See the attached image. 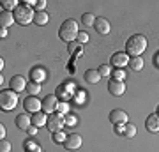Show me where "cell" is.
<instances>
[{"instance_id": "obj_27", "label": "cell", "mask_w": 159, "mask_h": 152, "mask_svg": "<svg viewBox=\"0 0 159 152\" xmlns=\"http://www.w3.org/2000/svg\"><path fill=\"white\" fill-rule=\"evenodd\" d=\"M18 6H20V4H18V0H6V2H2V7L7 9V11H14Z\"/></svg>"}, {"instance_id": "obj_22", "label": "cell", "mask_w": 159, "mask_h": 152, "mask_svg": "<svg viewBox=\"0 0 159 152\" xmlns=\"http://www.w3.org/2000/svg\"><path fill=\"white\" fill-rule=\"evenodd\" d=\"M129 66L133 71H142L143 69V58L142 57H131L129 58Z\"/></svg>"}, {"instance_id": "obj_38", "label": "cell", "mask_w": 159, "mask_h": 152, "mask_svg": "<svg viewBox=\"0 0 159 152\" xmlns=\"http://www.w3.org/2000/svg\"><path fill=\"white\" fill-rule=\"evenodd\" d=\"M37 129H39V127H35V126H30L29 129H27V133H29L30 136H34L35 133H37Z\"/></svg>"}, {"instance_id": "obj_20", "label": "cell", "mask_w": 159, "mask_h": 152, "mask_svg": "<svg viewBox=\"0 0 159 152\" xmlns=\"http://www.w3.org/2000/svg\"><path fill=\"white\" fill-rule=\"evenodd\" d=\"M12 23H14V14L11 11H4L0 14V25H2V28L11 27Z\"/></svg>"}, {"instance_id": "obj_26", "label": "cell", "mask_w": 159, "mask_h": 152, "mask_svg": "<svg viewBox=\"0 0 159 152\" xmlns=\"http://www.w3.org/2000/svg\"><path fill=\"white\" fill-rule=\"evenodd\" d=\"M96 20H97V18H94V14H90V12H85V14L81 16V25H85V27H94Z\"/></svg>"}, {"instance_id": "obj_24", "label": "cell", "mask_w": 159, "mask_h": 152, "mask_svg": "<svg viewBox=\"0 0 159 152\" xmlns=\"http://www.w3.org/2000/svg\"><path fill=\"white\" fill-rule=\"evenodd\" d=\"M23 149H25V152H43L41 147L37 145L34 140H27L25 143H23Z\"/></svg>"}, {"instance_id": "obj_28", "label": "cell", "mask_w": 159, "mask_h": 152, "mask_svg": "<svg viewBox=\"0 0 159 152\" xmlns=\"http://www.w3.org/2000/svg\"><path fill=\"white\" fill-rule=\"evenodd\" d=\"M99 74H101L102 78H106V76H110L111 74V66H108V64H102V66H99Z\"/></svg>"}, {"instance_id": "obj_35", "label": "cell", "mask_w": 159, "mask_h": 152, "mask_svg": "<svg viewBox=\"0 0 159 152\" xmlns=\"http://www.w3.org/2000/svg\"><path fill=\"white\" fill-rule=\"evenodd\" d=\"M34 7H35V11H44L46 9V0H37L34 4Z\"/></svg>"}, {"instance_id": "obj_2", "label": "cell", "mask_w": 159, "mask_h": 152, "mask_svg": "<svg viewBox=\"0 0 159 152\" xmlns=\"http://www.w3.org/2000/svg\"><path fill=\"white\" fill-rule=\"evenodd\" d=\"M80 34V28H78V23L74 21V20H66V21L60 25L58 28V35H60V39L66 41V43H74V39L78 37Z\"/></svg>"}, {"instance_id": "obj_25", "label": "cell", "mask_w": 159, "mask_h": 152, "mask_svg": "<svg viewBox=\"0 0 159 152\" xmlns=\"http://www.w3.org/2000/svg\"><path fill=\"white\" fill-rule=\"evenodd\" d=\"M27 92H29V96H37L41 92V83L29 81V83H27Z\"/></svg>"}, {"instance_id": "obj_40", "label": "cell", "mask_w": 159, "mask_h": 152, "mask_svg": "<svg viewBox=\"0 0 159 152\" xmlns=\"http://www.w3.org/2000/svg\"><path fill=\"white\" fill-rule=\"evenodd\" d=\"M0 138H2V140L6 138V127H4V124L0 126Z\"/></svg>"}, {"instance_id": "obj_33", "label": "cell", "mask_w": 159, "mask_h": 152, "mask_svg": "<svg viewBox=\"0 0 159 152\" xmlns=\"http://www.w3.org/2000/svg\"><path fill=\"white\" fill-rule=\"evenodd\" d=\"M66 126H76L78 124V118L74 117V115H71V113H69V115H66Z\"/></svg>"}, {"instance_id": "obj_15", "label": "cell", "mask_w": 159, "mask_h": 152, "mask_svg": "<svg viewBox=\"0 0 159 152\" xmlns=\"http://www.w3.org/2000/svg\"><path fill=\"white\" fill-rule=\"evenodd\" d=\"M46 80V71L41 66L30 69V81H35V83H43Z\"/></svg>"}, {"instance_id": "obj_13", "label": "cell", "mask_w": 159, "mask_h": 152, "mask_svg": "<svg viewBox=\"0 0 159 152\" xmlns=\"http://www.w3.org/2000/svg\"><path fill=\"white\" fill-rule=\"evenodd\" d=\"M94 28L97 30V34L99 35H106L110 34V30H111V25L106 18H97L96 23H94Z\"/></svg>"}, {"instance_id": "obj_5", "label": "cell", "mask_w": 159, "mask_h": 152, "mask_svg": "<svg viewBox=\"0 0 159 152\" xmlns=\"http://www.w3.org/2000/svg\"><path fill=\"white\" fill-rule=\"evenodd\" d=\"M64 126H66L64 115H60V113H51V115H48V122H46V129L48 131L58 133V131H62Z\"/></svg>"}, {"instance_id": "obj_32", "label": "cell", "mask_w": 159, "mask_h": 152, "mask_svg": "<svg viewBox=\"0 0 159 152\" xmlns=\"http://www.w3.org/2000/svg\"><path fill=\"white\" fill-rule=\"evenodd\" d=\"M89 39H90V37H89V34H87V32H80L78 37H76V41H78L80 44H85V43H89Z\"/></svg>"}, {"instance_id": "obj_17", "label": "cell", "mask_w": 159, "mask_h": 152, "mask_svg": "<svg viewBox=\"0 0 159 152\" xmlns=\"http://www.w3.org/2000/svg\"><path fill=\"white\" fill-rule=\"evenodd\" d=\"M16 126H18V129H23V131H27L32 126V118L29 117V113H20L16 117Z\"/></svg>"}, {"instance_id": "obj_37", "label": "cell", "mask_w": 159, "mask_h": 152, "mask_svg": "<svg viewBox=\"0 0 159 152\" xmlns=\"http://www.w3.org/2000/svg\"><path fill=\"white\" fill-rule=\"evenodd\" d=\"M113 129H115V133L117 135H124V124H117V126H113Z\"/></svg>"}, {"instance_id": "obj_12", "label": "cell", "mask_w": 159, "mask_h": 152, "mask_svg": "<svg viewBox=\"0 0 159 152\" xmlns=\"http://www.w3.org/2000/svg\"><path fill=\"white\" fill-rule=\"evenodd\" d=\"M64 147H66L67 150H76V149H80V147H81V136L76 135V133L69 135L67 138H66V141H64Z\"/></svg>"}, {"instance_id": "obj_14", "label": "cell", "mask_w": 159, "mask_h": 152, "mask_svg": "<svg viewBox=\"0 0 159 152\" xmlns=\"http://www.w3.org/2000/svg\"><path fill=\"white\" fill-rule=\"evenodd\" d=\"M145 127L150 133H159V113H152L145 118Z\"/></svg>"}, {"instance_id": "obj_9", "label": "cell", "mask_w": 159, "mask_h": 152, "mask_svg": "<svg viewBox=\"0 0 159 152\" xmlns=\"http://www.w3.org/2000/svg\"><path fill=\"white\" fill-rule=\"evenodd\" d=\"M124 92H125V83L124 81H119V80L108 81V94L110 96L120 97V96H124Z\"/></svg>"}, {"instance_id": "obj_30", "label": "cell", "mask_w": 159, "mask_h": 152, "mask_svg": "<svg viewBox=\"0 0 159 152\" xmlns=\"http://www.w3.org/2000/svg\"><path fill=\"white\" fill-rule=\"evenodd\" d=\"M57 113H60V115H69V104L66 101H62L60 104H58V108H57Z\"/></svg>"}, {"instance_id": "obj_39", "label": "cell", "mask_w": 159, "mask_h": 152, "mask_svg": "<svg viewBox=\"0 0 159 152\" xmlns=\"http://www.w3.org/2000/svg\"><path fill=\"white\" fill-rule=\"evenodd\" d=\"M154 66H156V67L159 69V51L156 53V55H154Z\"/></svg>"}, {"instance_id": "obj_34", "label": "cell", "mask_w": 159, "mask_h": 152, "mask_svg": "<svg viewBox=\"0 0 159 152\" xmlns=\"http://www.w3.org/2000/svg\"><path fill=\"white\" fill-rule=\"evenodd\" d=\"M0 152H11V143L7 140H0Z\"/></svg>"}, {"instance_id": "obj_7", "label": "cell", "mask_w": 159, "mask_h": 152, "mask_svg": "<svg viewBox=\"0 0 159 152\" xmlns=\"http://www.w3.org/2000/svg\"><path fill=\"white\" fill-rule=\"evenodd\" d=\"M58 97L53 94V96H46L43 99V112L46 115H51V113H57V108H58Z\"/></svg>"}, {"instance_id": "obj_3", "label": "cell", "mask_w": 159, "mask_h": 152, "mask_svg": "<svg viewBox=\"0 0 159 152\" xmlns=\"http://www.w3.org/2000/svg\"><path fill=\"white\" fill-rule=\"evenodd\" d=\"M14 14V21H18V25H29V23L34 21L35 12H32L29 4H20V6L12 11Z\"/></svg>"}, {"instance_id": "obj_42", "label": "cell", "mask_w": 159, "mask_h": 152, "mask_svg": "<svg viewBox=\"0 0 159 152\" xmlns=\"http://www.w3.org/2000/svg\"><path fill=\"white\" fill-rule=\"evenodd\" d=\"M156 113H159V108H157V112H156Z\"/></svg>"}, {"instance_id": "obj_21", "label": "cell", "mask_w": 159, "mask_h": 152, "mask_svg": "<svg viewBox=\"0 0 159 152\" xmlns=\"http://www.w3.org/2000/svg\"><path fill=\"white\" fill-rule=\"evenodd\" d=\"M50 21V16L46 11H35V16H34V23L39 25V27H44L46 23Z\"/></svg>"}, {"instance_id": "obj_6", "label": "cell", "mask_w": 159, "mask_h": 152, "mask_svg": "<svg viewBox=\"0 0 159 152\" xmlns=\"http://www.w3.org/2000/svg\"><path fill=\"white\" fill-rule=\"evenodd\" d=\"M23 108H25L27 113H37L43 110V101L37 99L35 96H29V97H25V101H23Z\"/></svg>"}, {"instance_id": "obj_23", "label": "cell", "mask_w": 159, "mask_h": 152, "mask_svg": "<svg viewBox=\"0 0 159 152\" xmlns=\"http://www.w3.org/2000/svg\"><path fill=\"white\" fill-rule=\"evenodd\" d=\"M136 136V126L134 124H124V135H122V138H134Z\"/></svg>"}, {"instance_id": "obj_10", "label": "cell", "mask_w": 159, "mask_h": 152, "mask_svg": "<svg viewBox=\"0 0 159 152\" xmlns=\"http://www.w3.org/2000/svg\"><path fill=\"white\" fill-rule=\"evenodd\" d=\"M129 58L131 57L127 55V53H113L111 55V58H110V64L113 66V67L120 69V67H125V66H129Z\"/></svg>"}, {"instance_id": "obj_29", "label": "cell", "mask_w": 159, "mask_h": 152, "mask_svg": "<svg viewBox=\"0 0 159 152\" xmlns=\"http://www.w3.org/2000/svg\"><path fill=\"white\" fill-rule=\"evenodd\" d=\"M51 140L55 141V143H64V141H66V138H67V136L64 135L62 131H58V133H51Z\"/></svg>"}, {"instance_id": "obj_31", "label": "cell", "mask_w": 159, "mask_h": 152, "mask_svg": "<svg viewBox=\"0 0 159 152\" xmlns=\"http://www.w3.org/2000/svg\"><path fill=\"white\" fill-rule=\"evenodd\" d=\"M124 78H125V71H124V69H115V71H113V80L124 81Z\"/></svg>"}, {"instance_id": "obj_36", "label": "cell", "mask_w": 159, "mask_h": 152, "mask_svg": "<svg viewBox=\"0 0 159 152\" xmlns=\"http://www.w3.org/2000/svg\"><path fill=\"white\" fill-rule=\"evenodd\" d=\"M67 50H69V53H73V51H76V50H80V43H69L67 44Z\"/></svg>"}, {"instance_id": "obj_8", "label": "cell", "mask_w": 159, "mask_h": 152, "mask_svg": "<svg viewBox=\"0 0 159 152\" xmlns=\"http://www.w3.org/2000/svg\"><path fill=\"white\" fill-rule=\"evenodd\" d=\"M110 122L113 126L117 124H127V120H129V117H127V113L124 112V110H120V108H117V110H111L108 115Z\"/></svg>"}, {"instance_id": "obj_18", "label": "cell", "mask_w": 159, "mask_h": 152, "mask_svg": "<svg viewBox=\"0 0 159 152\" xmlns=\"http://www.w3.org/2000/svg\"><path fill=\"white\" fill-rule=\"evenodd\" d=\"M46 122H48V115H46L43 110L37 113H32V124L35 126V127H43V126H46Z\"/></svg>"}, {"instance_id": "obj_1", "label": "cell", "mask_w": 159, "mask_h": 152, "mask_svg": "<svg viewBox=\"0 0 159 152\" xmlns=\"http://www.w3.org/2000/svg\"><path fill=\"white\" fill-rule=\"evenodd\" d=\"M147 37L142 34H136V35H131L127 43H125V53L129 57H140L143 51L147 50Z\"/></svg>"}, {"instance_id": "obj_16", "label": "cell", "mask_w": 159, "mask_h": 152, "mask_svg": "<svg viewBox=\"0 0 159 152\" xmlns=\"http://www.w3.org/2000/svg\"><path fill=\"white\" fill-rule=\"evenodd\" d=\"M55 96L60 99L62 97V101H67L73 97V90H71V85H58L57 90H55Z\"/></svg>"}, {"instance_id": "obj_4", "label": "cell", "mask_w": 159, "mask_h": 152, "mask_svg": "<svg viewBox=\"0 0 159 152\" xmlns=\"http://www.w3.org/2000/svg\"><path fill=\"white\" fill-rule=\"evenodd\" d=\"M0 106L4 112H11L18 106V92L14 90H2L0 92Z\"/></svg>"}, {"instance_id": "obj_11", "label": "cell", "mask_w": 159, "mask_h": 152, "mask_svg": "<svg viewBox=\"0 0 159 152\" xmlns=\"http://www.w3.org/2000/svg\"><path fill=\"white\" fill-rule=\"evenodd\" d=\"M27 83H29V81L23 78V76H20V74H18V76H12L11 81H9L11 90H14V92H18V94H20L21 90H27Z\"/></svg>"}, {"instance_id": "obj_19", "label": "cell", "mask_w": 159, "mask_h": 152, "mask_svg": "<svg viewBox=\"0 0 159 152\" xmlns=\"http://www.w3.org/2000/svg\"><path fill=\"white\" fill-rule=\"evenodd\" d=\"M83 76H85V81H89V83H92V85L101 81V74H99L97 69H87Z\"/></svg>"}, {"instance_id": "obj_41", "label": "cell", "mask_w": 159, "mask_h": 152, "mask_svg": "<svg viewBox=\"0 0 159 152\" xmlns=\"http://www.w3.org/2000/svg\"><path fill=\"white\" fill-rule=\"evenodd\" d=\"M0 37H2V39L7 37V28H2V30H0Z\"/></svg>"}]
</instances>
